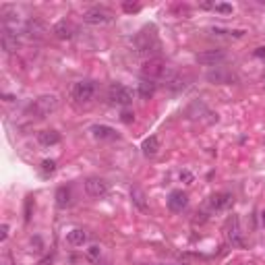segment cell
<instances>
[{
    "label": "cell",
    "mask_w": 265,
    "mask_h": 265,
    "mask_svg": "<svg viewBox=\"0 0 265 265\" xmlns=\"http://www.w3.org/2000/svg\"><path fill=\"white\" fill-rule=\"evenodd\" d=\"M131 44L135 46V50L139 54L145 52H155L160 48V40H158V29L155 25H145L139 33H135L131 37Z\"/></svg>",
    "instance_id": "1"
},
{
    "label": "cell",
    "mask_w": 265,
    "mask_h": 265,
    "mask_svg": "<svg viewBox=\"0 0 265 265\" xmlns=\"http://www.w3.org/2000/svg\"><path fill=\"white\" fill-rule=\"evenodd\" d=\"M141 75L143 79H149V81H158V79H166L170 81L174 77V73H170L168 65L164 62L162 58H149L143 62L141 66Z\"/></svg>",
    "instance_id": "2"
},
{
    "label": "cell",
    "mask_w": 265,
    "mask_h": 265,
    "mask_svg": "<svg viewBox=\"0 0 265 265\" xmlns=\"http://www.w3.org/2000/svg\"><path fill=\"white\" fill-rule=\"evenodd\" d=\"M56 108H58V98L56 96H42L29 106V112L33 114L35 118H46V116H50Z\"/></svg>",
    "instance_id": "3"
},
{
    "label": "cell",
    "mask_w": 265,
    "mask_h": 265,
    "mask_svg": "<svg viewBox=\"0 0 265 265\" xmlns=\"http://www.w3.org/2000/svg\"><path fill=\"white\" fill-rule=\"evenodd\" d=\"M114 19V15L110 9H106V6H91L83 13V21L89 23V25H106V23H110Z\"/></svg>",
    "instance_id": "4"
},
{
    "label": "cell",
    "mask_w": 265,
    "mask_h": 265,
    "mask_svg": "<svg viewBox=\"0 0 265 265\" xmlns=\"http://www.w3.org/2000/svg\"><path fill=\"white\" fill-rule=\"evenodd\" d=\"M71 96L75 102H79V104H87L93 99V96H96V85H93L91 81H77L73 85V89H71Z\"/></svg>",
    "instance_id": "5"
},
{
    "label": "cell",
    "mask_w": 265,
    "mask_h": 265,
    "mask_svg": "<svg viewBox=\"0 0 265 265\" xmlns=\"http://www.w3.org/2000/svg\"><path fill=\"white\" fill-rule=\"evenodd\" d=\"M108 99L112 104H120V106H129L132 102V89H129L122 83H112L108 89Z\"/></svg>",
    "instance_id": "6"
},
{
    "label": "cell",
    "mask_w": 265,
    "mask_h": 265,
    "mask_svg": "<svg viewBox=\"0 0 265 265\" xmlns=\"http://www.w3.org/2000/svg\"><path fill=\"white\" fill-rule=\"evenodd\" d=\"M226 236L232 243V247H245V236H243V230H240V220L238 215L232 214L228 217V224H226Z\"/></svg>",
    "instance_id": "7"
},
{
    "label": "cell",
    "mask_w": 265,
    "mask_h": 265,
    "mask_svg": "<svg viewBox=\"0 0 265 265\" xmlns=\"http://www.w3.org/2000/svg\"><path fill=\"white\" fill-rule=\"evenodd\" d=\"M232 203H234V195L232 193H215V195H212L209 197V201H207V205H209V209L212 212H224V209H228Z\"/></svg>",
    "instance_id": "8"
},
{
    "label": "cell",
    "mask_w": 265,
    "mask_h": 265,
    "mask_svg": "<svg viewBox=\"0 0 265 265\" xmlns=\"http://www.w3.org/2000/svg\"><path fill=\"white\" fill-rule=\"evenodd\" d=\"M85 191H87L89 197L99 199V197H104V195H108V182L102 181V178H96V176L87 178V181H85Z\"/></svg>",
    "instance_id": "9"
},
{
    "label": "cell",
    "mask_w": 265,
    "mask_h": 265,
    "mask_svg": "<svg viewBox=\"0 0 265 265\" xmlns=\"http://www.w3.org/2000/svg\"><path fill=\"white\" fill-rule=\"evenodd\" d=\"M186 205H189V195H186V193L176 189V191H172L168 195V209H170V212L181 214Z\"/></svg>",
    "instance_id": "10"
},
{
    "label": "cell",
    "mask_w": 265,
    "mask_h": 265,
    "mask_svg": "<svg viewBox=\"0 0 265 265\" xmlns=\"http://www.w3.org/2000/svg\"><path fill=\"white\" fill-rule=\"evenodd\" d=\"M226 60V52L224 50H205L197 54V62L199 65H205V66H215L220 62Z\"/></svg>",
    "instance_id": "11"
},
{
    "label": "cell",
    "mask_w": 265,
    "mask_h": 265,
    "mask_svg": "<svg viewBox=\"0 0 265 265\" xmlns=\"http://www.w3.org/2000/svg\"><path fill=\"white\" fill-rule=\"evenodd\" d=\"M91 135H93V139H98V141H114V139H118L116 129L108 127V124H93Z\"/></svg>",
    "instance_id": "12"
},
{
    "label": "cell",
    "mask_w": 265,
    "mask_h": 265,
    "mask_svg": "<svg viewBox=\"0 0 265 265\" xmlns=\"http://www.w3.org/2000/svg\"><path fill=\"white\" fill-rule=\"evenodd\" d=\"M0 44H2V50H4V52H17V48H19V37H17V33H15V31L2 27Z\"/></svg>",
    "instance_id": "13"
},
{
    "label": "cell",
    "mask_w": 265,
    "mask_h": 265,
    "mask_svg": "<svg viewBox=\"0 0 265 265\" xmlns=\"http://www.w3.org/2000/svg\"><path fill=\"white\" fill-rule=\"evenodd\" d=\"M66 245L68 247H83L87 243V232L83 228H73L71 232H66Z\"/></svg>",
    "instance_id": "14"
},
{
    "label": "cell",
    "mask_w": 265,
    "mask_h": 265,
    "mask_svg": "<svg viewBox=\"0 0 265 265\" xmlns=\"http://www.w3.org/2000/svg\"><path fill=\"white\" fill-rule=\"evenodd\" d=\"M37 141L44 147H52V145H58L60 143V132L58 131H42L37 132Z\"/></svg>",
    "instance_id": "15"
},
{
    "label": "cell",
    "mask_w": 265,
    "mask_h": 265,
    "mask_svg": "<svg viewBox=\"0 0 265 265\" xmlns=\"http://www.w3.org/2000/svg\"><path fill=\"white\" fill-rule=\"evenodd\" d=\"M54 35H56L58 40H71L73 37V25L68 21H58L56 25H54Z\"/></svg>",
    "instance_id": "16"
},
{
    "label": "cell",
    "mask_w": 265,
    "mask_h": 265,
    "mask_svg": "<svg viewBox=\"0 0 265 265\" xmlns=\"http://www.w3.org/2000/svg\"><path fill=\"white\" fill-rule=\"evenodd\" d=\"M71 197H73V193L68 186H60V189L56 191V205L60 209H66L68 205H71Z\"/></svg>",
    "instance_id": "17"
},
{
    "label": "cell",
    "mask_w": 265,
    "mask_h": 265,
    "mask_svg": "<svg viewBox=\"0 0 265 265\" xmlns=\"http://www.w3.org/2000/svg\"><path fill=\"white\" fill-rule=\"evenodd\" d=\"M155 87H158V83L155 81L143 79L141 83H139V96H141V99H151L153 93H155Z\"/></svg>",
    "instance_id": "18"
},
{
    "label": "cell",
    "mask_w": 265,
    "mask_h": 265,
    "mask_svg": "<svg viewBox=\"0 0 265 265\" xmlns=\"http://www.w3.org/2000/svg\"><path fill=\"white\" fill-rule=\"evenodd\" d=\"M141 149H143L145 155H155V153L160 151V139L155 137V135L147 137L145 141H143V145H141Z\"/></svg>",
    "instance_id": "19"
},
{
    "label": "cell",
    "mask_w": 265,
    "mask_h": 265,
    "mask_svg": "<svg viewBox=\"0 0 265 265\" xmlns=\"http://www.w3.org/2000/svg\"><path fill=\"white\" fill-rule=\"evenodd\" d=\"M131 199H132V203H135L139 209H143V212H147L145 193H143L141 189H137V186H132V189H131Z\"/></svg>",
    "instance_id": "20"
},
{
    "label": "cell",
    "mask_w": 265,
    "mask_h": 265,
    "mask_svg": "<svg viewBox=\"0 0 265 265\" xmlns=\"http://www.w3.org/2000/svg\"><path fill=\"white\" fill-rule=\"evenodd\" d=\"M25 31H27V33H29V35L42 37V33H44V31H46V27H44V25H42V23H40V21H37V19H29V21L25 23Z\"/></svg>",
    "instance_id": "21"
},
{
    "label": "cell",
    "mask_w": 265,
    "mask_h": 265,
    "mask_svg": "<svg viewBox=\"0 0 265 265\" xmlns=\"http://www.w3.org/2000/svg\"><path fill=\"white\" fill-rule=\"evenodd\" d=\"M207 79H209V81H215V83H232V79H234V77H232L230 73L215 71V73H209Z\"/></svg>",
    "instance_id": "22"
},
{
    "label": "cell",
    "mask_w": 265,
    "mask_h": 265,
    "mask_svg": "<svg viewBox=\"0 0 265 265\" xmlns=\"http://www.w3.org/2000/svg\"><path fill=\"white\" fill-rule=\"evenodd\" d=\"M212 33L214 35H234V37H243L245 35V31H236V29H222V27H212Z\"/></svg>",
    "instance_id": "23"
},
{
    "label": "cell",
    "mask_w": 265,
    "mask_h": 265,
    "mask_svg": "<svg viewBox=\"0 0 265 265\" xmlns=\"http://www.w3.org/2000/svg\"><path fill=\"white\" fill-rule=\"evenodd\" d=\"M42 172H44L46 176L54 174V172H56V162H54V160H44V162H42Z\"/></svg>",
    "instance_id": "24"
},
{
    "label": "cell",
    "mask_w": 265,
    "mask_h": 265,
    "mask_svg": "<svg viewBox=\"0 0 265 265\" xmlns=\"http://www.w3.org/2000/svg\"><path fill=\"white\" fill-rule=\"evenodd\" d=\"M122 11L124 13H139V11H141V4H139V2H124L122 4Z\"/></svg>",
    "instance_id": "25"
},
{
    "label": "cell",
    "mask_w": 265,
    "mask_h": 265,
    "mask_svg": "<svg viewBox=\"0 0 265 265\" xmlns=\"http://www.w3.org/2000/svg\"><path fill=\"white\" fill-rule=\"evenodd\" d=\"M99 255H102V251H99V247L98 245H91L89 248H87V257L91 261H98L99 259Z\"/></svg>",
    "instance_id": "26"
},
{
    "label": "cell",
    "mask_w": 265,
    "mask_h": 265,
    "mask_svg": "<svg viewBox=\"0 0 265 265\" xmlns=\"http://www.w3.org/2000/svg\"><path fill=\"white\" fill-rule=\"evenodd\" d=\"M214 11L215 13H222V15H232V4H214Z\"/></svg>",
    "instance_id": "27"
},
{
    "label": "cell",
    "mask_w": 265,
    "mask_h": 265,
    "mask_svg": "<svg viewBox=\"0 0 265 265\" xmlns=\"http://www.w3.org/2000/svg\"><path fill=\"white\" fill-rule=\"evenodd\" d=\"M31 209H33V199L27 197V201H25V222L31 220Z\"/></svg>",
    "instance_id": "28"
},
{
    "label": "cell",
    "mask_w": 265,
    "mask_h": 265,
    "mask_svg": "<svg viewBox=\"0 0 265 265\" xmlns=\"http://www.w3.org/2000/svg\"><path fill=\"white\" fill-rule=\"evenodd\" d=\"M31 247H35L33 251H37V253L44 251V243H42V238H40V236H33V238H31Z\"/></svg>",
    "instance_id": "29"
},
{
    "label": "cell",
    "mask_w": 265,
    "mask_h": 265,
    "mask_svg": "<svg viewBox=\"0 0 265 265\" xmlns=\"http://www.w3.org/2000/svg\"><path fill=\"white\" fill-rule=\"evenodd\" d=\"M181 181H184L186 184H191L193 182V174L189 172V170H182V172H181Z\"/></svg>",
    "instance_id": "30"
},
{
    "label": "cell",
    "mask_w": 265,
    "mask_h": 265,
    "mask_svg": "<svg viewBox=\"0 0 265 265\" xmlns=\"http://www.w3.org/2000/svg\"><path fill=\"white\" fill-rule=\"evenodd\" d=\"M6 236H9V226L2 224L0 226V240H6Z\"/></svg>",
    "instance_id": "31"
},
{
    "label": "cell",
    "mask_w": 265,
    "mask_h": 265,
    "mask_svg": "<svg viewBox=\"0 0 265 265\" xmlns=\"http://www.w3.org/2000/svg\"><path fill=\"white\" fill-rule=\"evenodd\" d=\"M132 118H135V114H132V112H129V110L122 112V120H124V122H131Z\"/></svg>",
    "instance_id": "32"
},
{
    "label": "cell",
    "mask_w": 265,
    "mask_h": 265,
    "mask_svg": "<svg viewBox=\"0 0 265 265\" xmlns=\"http://www.w3.org/2000/svg\"><path fill=\"white\" fill-rule=\"evenodd\" d=\"M52 259H54V253H52V255H48V257H44V259L40 261V265H50V263H52Z\"/></svg>",
    "instance_id": "33"
},
{
    "label": "cell",
    "mask_w": 265,
    "mask_h": 265,
    "mask_svg": "<svg viewBox=\"0 0 265 265\" xmlns=\"http://www.w3.org/2000/svg\"><path fill=\"white\" fill-rule=\"evenodd\" d=\"M255 56L265 58V46H261V48H257V50H255Z\"/></svg>",
    "instance_id": "34"
},
{
    "label": "cell",
    "mask_w": 265,
    "mask_h": 265,
    "mask_svg": "<svg viewBox=\"0 0 265 265\" xmlns=\"http://www.w3.org/2000/svg\"><path fill=\"white\" fill-rule=\"evenodd\" d=\"M261 224H263V228H265V209L261 212Z\"/></svg>",
    "instance_id": "35"
}]
</instances>
